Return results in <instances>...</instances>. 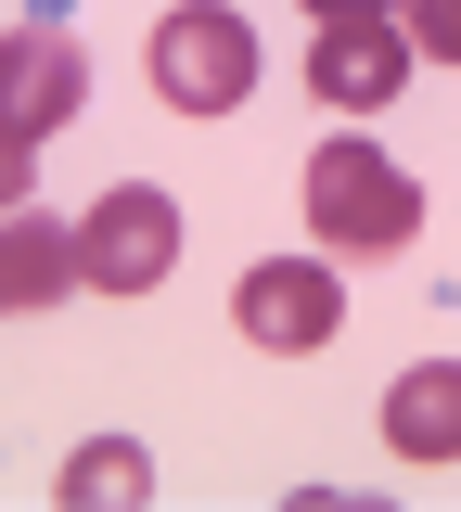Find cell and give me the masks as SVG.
<instances>
[{"label":"cell","mask_w":461,"mask_h":512,"mask_svg":"<svg viewBox=\"0 0 461 512\" xmlns=\"http://www.w3.org/2000/svg\"><path fill=\"white\" fill-rule=\"evenodd\" d=\"M295 13H308V26H321V13H346V0H295Z\"/></svg>","instance_id":"12"},{"label":"cell","mask_w":461,"mask_h":512,"mask_svg":"<svg viewBox=\"0 0 461 512\" xmlns=\"http://www.w3.org/2000/svg\"><path fill=\"white\" fill-rule=\"evenodd\" d=\"M13 205H39V141L0 128V218H13Z\"/></svg>","instance_id":"11"},{"label":"cell","mask_w":461,"mask_h":512,"mask_svg":"<svg viewBox=\"0 0 461 512\" xmlns=\"http://www.w3.org/2000/svg\"><path fill=\"white\" fill-rule=\"evenodd\" d=\"M397 26H410V52L461 64V0H397Z\"/></svg>","instance_id":"10"},{"label":"cell","mask_w":461,"mask_h":512,"mask_svg":"<svg viewBox=\"0 0 461 512\" xmlns=\"http://www.w3.org/2000/svg\"><path fill=\"white\" fill-rule=\"evenodd\" d=\"M77 244V295H167V269H180V205L154 180H116L90 218H65Z\"/></svg>","instance_id":"3"},{"label":"cell","mask_w":461,"mask_h":512,"mask_svg":"<svg viewBox=\"0 0 461 512\" xmlns=\"http://www.w3.org/2000/svg\"><path fill=\"white\" fill-rule=\"evenodd\" d=\"M410 26L397 13H372V0H346V13H321L308 26V90H321V116H385L397 90H410Z\"/></svg>","instance_id":"5"},{"label":"cell","mask_w":461,"mask_h":512,"mask_svg":"<svg viewBox=\"0 0 461 512\" xmlns=\"http://www.w3.org/2000/svg\"><path fill=\"white\" fill-rule=\"evenodd\" d=\"M77 103H90V52H77L65 26H13L0 39V128L13 141H52Z\"/></svg>","instance_id":"6"},{"label":"cell","mask_w":461,"mask_h":512,"mask_svg":"<svg viewBox=\"0 0 461 512\" xmlns=\"http://www.w3.org/2000/svg\"><path fill=\"white\" fill-rule=\"evenodd\" d=\"M141 500H154V461H141L129 436H90L65 474H52V512H141Z\"/></svg>","instance_id":"9"},{"label":"cell","mask_w":461,"mask_h":512,"mask_svg":"<svg viewBox=\"0 0 461 512\" xmlns=\"http://www.w3.org/2000/svg\"><path fill=\"white\" fill-rule=\"evenodd\" d=\"M141 77H154V103L167 116H244L257 103V13H231V0H180V13H154V39H141Z\"/></svg>","instance_id":"2"},{"label":"cell","mask_w":461,"mask_h":512,"mask_svg":"<svg viewBox=\"0 0 461 512\" xmlns=\"http://www.w3.org/2000/svg\"><path fill=\"white\" fill-rule=\"evenodd\" d=\"M295 205H308V244L321 256H410L423 244V180L397 154H372V141H321Z\"/></svg>","instance_id":"1"},{"label":"cell","mask_w":461,"mask_h":512,"mask_svg":"<svg viewBox=\"0 0 461 512\" xmlns=\"http://www.w3.org/2000/svg\"><path fill=\"white\" fill-rule=\"evenodd\" d=\"M65 295H77V244H65V218L13 205V218H0V320H26V308H65Z\"/></svg>","instance_id":"8"},{"label":"cell","mask_w":461,"mask_h":512,"mask_svg":"<svg viewBox=\"0 0 461 512\" xmlns=\"http://www.w3.org/2000/svg\"><path fill=\"white\" fill-rule=\"evenodd\" d=\"M385 461H410V474L461 461V359H410L385 384Z\"/></svg>","instance_id":"7"},{"label":"cell","mask_w":461,"mask_h":512,"mask_svg":"<svg viewBox=\"0 0 461 512\" xmlns=\"http://www.w3.org/2000/svg\"><path fill=\"white\" fill-rule=\"evenodd\" d=\"M231 333L257 359H321L333 333H346V269L333 256H257L231 282Z\"/></svg>","instance_id":"4"}]
</instances>
